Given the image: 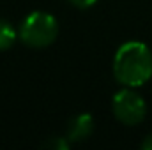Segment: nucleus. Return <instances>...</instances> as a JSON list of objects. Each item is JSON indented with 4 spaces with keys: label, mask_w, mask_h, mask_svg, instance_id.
<instances>
[{
    "label": "nucleus",
    "mask_w": 152,
    "mask_h": 150,
    "mask_svg": "<svg viewBox=\"0 0 152 150\" xmlns=\"http://www.w3.org/2000/svg\"><path fill=\"white\" fill-rule=\"evenodd\" d=\"M142 149L143 150H152V133L142 141Z\"/></svg>",
    "instance_id": "6e6552de"
},
{
    "label": "nucleus",
    "mask_w": 152,
    "mask_h": 150,
    "mask_svg": "<svg viewBox=\"0 0 152 150\" xmlns=\"http://www.w3.org/2000/svg\"><path fill=\"white\" fill-rule=\"evenodd\" d=\"M94 131V118L90 113H78L76 117H73L67 124V140L71 143H78L87 140Z\"/></svg>",
    "instance_id": "20e7f679"
},
{
    "label": "nucleus",
    "mask_w": 152,
    "mask_h": 150,
    "mask_svg": "<svg viewBox=\"0 0 152 150\" xmlns=\"http://www.w3.org/2000/svg\"><path fill=\"white\" fill-rule=\"evenodd\" d=\"M71 141L67 140V136H51L50 140L44 141L46 149H53V150H69Z\"/></svg>",
    "instance_id": "423d86ee"
},
{
    "label": "nucleus",
    "mask_w": 152,
    "mask_h": 150,
    "mask_svg": "<svg viewBox=\"0 0 152 150\" xmlns=\"http://www.w3.org/2000/svg\"><path fill=\"white\" fill-rule=\"evenodd\" d=\"M58 36V23L53 14L44 12V11H34L30 12L21 27H20V39L25 46L41 50L48 48L50 44L55 42Z\"/></svg>",
    "instance_id": "f03ea898"
},
{
    "label": "nucleus",
    "mask_w": 152,
    "mask_h": 150,
    "mask_svg": "<svg viewBox=\"0 0 152 150\" xmlns=\"http://www.w3.org/2000/svg\"><path fill=\"white\" fill-rule=\"evenodd\" d=\"M115 79L129 88L145 85L152 78V51L140 41L124 42L113 57Z\"/></svg>",
    "instance_id": "f257e3e1"
},
{
    "label": "nucleus",
    "mask_w": 152,
    "mask_h": 150,
    "mask_svg": "<svg viewBox=\"0 0 152 150\" xmlns=\"http://www.w3.org/2000/svg\"><path fill=\"white\" fill-rule=\"evenodd\" d=\"M69 4H73L75 7L78 9H88V7H92L97 0H67Z\"/></svg>",
    "instance_id": "0eeeda50"
},
{
    "label": "nucleus",
    "mask_w": 152,
    "mask_h": 150,
    "mask_svg": "<svg viewBox=\"0 0 152 150\" xmlns=\"http://www.w3.org/2000/svg\"><path fill=\"white\" fill-rule=\"evenodd\" d=\"M18 37L20 36H18L16 28L12 27V23L7 21V20H0V51L9 50L16 42Z\"/></svg>",
    "instance_id": "39448f33"
},
{
    "label": "nucleus",
    "mask_w": 152,
    "mask_h": 150,
    "mask_svg": "<svg viewBox=\"0 0 152 150\" xmlns=\"http://www.w3.org/2000/svg\"><path fill=\"white\" fill-rule=\"evenodd\" d=\"M112 110L115 118L124 125H140L147 115L145 99L134 92L133 88L126 87L124 90L117 92L112 99Z\"/></svg>",
    "instance_id": "7ed1b4c3"
}]
</instances>
